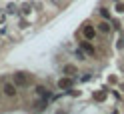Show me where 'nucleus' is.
Returning a JSON list of instances; mask_svg holds the SVG:
<instances>
[{"label":"nucleus","instance_id":"f257e3e1","mask_svg":"<svg viewBox=\"0 0 124 114\" xmlns=\"http://www.w3.org/2000/svg\"><path fill=\"white\" fill-rule=\"evenodd\" d=\"M12 82H14L18 88H28V86H32V78H30V74H26V72H16V74H12Z\"/></svg>","mask_w":124,"mask_h":114},{"label":"nucleus","instance_id":"f03ea898","mask_svg":"<svg viewBox=\"0 0 124 114\" xmlns=\"http://www.w3.org/2000/svg\"><path fill=\"white\" fill-rule=\"evenodd\" d=\"M2 94L8 96V98H16L18 96V86L12 80H4L2 82Z\"/></svg>","mask_w":124,"mask_h":114},{"label":"nucleus","instance_id":"7ed1b4c3","mask_svg":"<svg viewBox=\"0 0 124 114\" xmlns=\"http://www.w3.org/2000/svg\"><path fill=\"white\" fill-rule=\"evenodd\" d=\"M96 34H98V30H96L94 24H84V26H82V36L86 38V40H92V42H94Z\"/></svg>","mask_w":124,"mask_h":114},{"label":"nucleus","instance_id":"20e7f679","mask_svg":"<svg viewBox=\"0 0 124 114\" xmlns=\"http://www.w3.org/2000/svg\"><path fill=\"white\" fill-rule=\"evenodd\" d=\"M32 10H34V4L30 2V0H26V2H22V4H18V16H30L32 14Z\"/></svg>","mask_w":124,"mask_h":114},{"label":"nucleus","instance_id":"39448f33","mask_svg":"<svg viewBox=\"0 0 124 114\" xmlns=\"http://www.w3.org/2000/svg\"><path fill=\"white\" fill-rule=\"evenodd\" d=\"M96 30H98V34H104V36H108V34L112 32V22L102 18V20H100L98 24H96Z\"/></svg>","mask_w":124,"mask_h":114},{"label":"nucleus","instance_id":"423d86ee","mask_svg":"<svg viewBox=\"0 0 124 114\" xmlns=\"http://www.w3.org/2000/svg\"><path fill=\"white\" fill-rule=\"evenodd\" d=\"M80 48L86 52V56H96V48H94V44H92V40H86V38H84L80 42Z\"/></svg>","mask_w":124,"mask_h":114},{"label":"nucleus","instance_id":"0eeeda50","mask_svg":"<svg viewBox=\"0 0 124 114\" xmlns=\"http://www.w3.org/2000/svg\"><path fill=\"white\" fill-rule=\"evenodd\" d=\"M56 86H58L60 90H70V88H72V76H66V74H64V76L56 82Z\"/></svg>","mask_w":124,"mask_h":114},{"label":"nucleus","instance_id":"6e6552de","mask_svg":"<svg viewBox=\"0 0 124 114\" xmlns=\"http://www.w3.org/2000/svg\"><path fill=\"white\" fill-rule=\"evenodd\" d=\"M62 72H64L66 76H74V74H78V68H76L74 64H64L62 66Z\"/></svg>","mask_w":124,"mask_h":114},{"label":"nucleus","instance_id":"1a4fd4ad","mask_svg":"<svg viewBox=\"0 0 124 114\" xmlns=\"http://www.w3.org/2000/svg\"><path fill=\"white\" fill-rule=\"evenodd\" d=\"M4 10L8 12V14H18V4H16V2H8Z\"/></svg>","mask_w":124,"mask_h":114},{"label":"nucleus","instance_id":"9d476101","mask_svg":"<svg viewBox=\"0 0 124 114\" xmlns=\"http://www.w3.org/2000/svg\"><path fill=\"white\" fill-rule=\"evenodd\" d=\"M114 12H116V14H124V2L118 0V2L114 4Z\"/></svg>","mask_w":124,"mask_h":114},{"label":"nucleus","instance_id":"9b49d317","mask_svg":"<svg viewBox=\"0 0 124 114\" xmlns=\"http://www.w3.org/2000/svg\"><path fill=\"white\" fill-rule=\"evenodd\" d=\"M98 14H100V16H102L104 20H110V12H108V8H100V10H98Z\"/></svg>","mask_w":124,"mask_h":114},{"label":"nucleus","instance_id":"f8f14e48","mask_svg":"<svg viewBox=\"0 0 124 114\" xmlns=\"http://www.w3.org/2000/svg\"><path fill=\"white\" fill-rule=\"evenodd\" d=\"M6 20H8V12H6L4 8H0V24H4Z\"/></svg>","mask_w":124,"mask_h":114},{"label":"nucleus","instance_id":"ddd939ff","mask_svg":"<svg viewBox=\"0 0 124 114\" xmlns=\"http://www.w3.org/2000/svg\"><path fill=\"white\" fill-rule=\"evenodd\" d=\"M116 48H118V50H120V48H124V32H122V36L118 38V42H116Z\"/></svg>","mask_w":124,"mask_h":114},{"label":"nucleus","instance_id":"4468645a","mask_svg":"<svg viewBox=\"0 0 124 114\" xmlns=\"http://www.w3.org/2000/svg\"><path fill=\"white\" fill-rule=\"evenodd\" d=\"M94 98H96V100H104V98H106V92H96Z\"/></svg>","mask_w":124,"mask_h":114},{"label":"nucleus","instance_id":"2eb2a0df","mask_svg":"<svg viewBox=\"0 0 124 114\" xmlns=\"http://www.w3.org/2000/svg\"><path fill=\"white\" fill-rule=\"evenodd\" d=\"M0 36H8V28H6L4 24H2V28H0Z\"/></svg>","mask_w":124,"mask_h":114},{"label":"nucleus","instance_id":"dca6fc26","mask_svg":"<svg viewBox=\"0 0 124 114\" xmlns=\"http://www.w3.org/2000/svg\"><path fill=\"white\" fill-rule=\"evenodd\" d=\"M120 90H122V92H124V82H122V84H120Z\"/></svg>","mask_w":124,"mask_h":114},{"label":"nucleus","instance_id":"f3484780","mask_svg":"<svg viewBox=\"0 0 124 114\" xmlns=\"http://www.w3.org/2000/svg\"><path fill=\"white\" fill-rule=\"evenodd\" d=\"M56 114H64V110H58V112H56Z\"/></svg>","mask_w":124,"mask_h":114},{"label":"nucleus","instance_id":"a211bd4d","mask_svg":"<svg viewBox=\"0 0 124 114\" xmlns=\"http://www.w3.org/2000/svg\"><path fill=\"white\" fill-rule=\"evenodd\" d=\"M0 46H2V42H0Z\"/></svg>","mask_w":124,"mask_h":114}]
</instances>
